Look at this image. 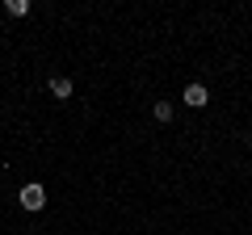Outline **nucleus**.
<instances>
[{
  "label": "nucleus",
  "instance_id": "obj_1",
  "mask_svg": "<svg viewBox=\"0 0 252 235\" xmlns=\"http://www.w3.org/2000/svg\"><path fill=\"white\" fill-rule=\"evenodd\" d=\"M21 206H26L30 214L42 210V206H46V189H42V185H26V189H21Z\"/></svg>",
  "mask_w": 252,
  "mask_h": 235
},
{
  "label": "nucleus",
  "instance_id": "obj_2",
  "mask_svg": "<svg viewBox=\"0 0 252 235\" xmlns=\"http://www.w3.org/2000/svg\"><path fill=\"white\" fill-rule=\"evenodd\" d=\"M181 101H185L189 109H202V105H206V88H202V84H189V88L181 92Z\"/></svg>",
  "mask_w": 252,
  "mask_h": 235
},
{
  "label": "nucleus",
  "instance_id": "obj_3",
  "mask_svg": "<svg viewBox=\"0 0 252 235\" xmlns=\"http://www.w3.org/2000/svg\"><path fill=\"white\" fill-rule=\"evenodd\" d=\"M51 92H55L59 101H67V97H72V80H63V76H55V80H51Z\"/></svg>",
  "mask_w": 252,
  "mask_h": 235
},
{
  "label": "nucleus",
  "instance_id": "obj_4",
  "mask_svg": "<svg viewBox=\"0 0 252 235\" xmlns=\"http://www.w3.org/2000/svg\"><path fill=\"white\" fill-rule=\"evenodd\" d=\"M4 9H9V17H26V13H30V0H9Z\"/></svg>",
  "mask_w": 252,
  "mask_h": 235
},
{
  "label": "nucleus",
  "instance_id": "obj_5",
  "mask_svg": "<svg viewBox=\"0 0 252 235\" xmlns=\"http://www.w3.org/2000/svg\"><path fill=\"white\" fill-rule=\"evenodd\" d=\"M152 114H156V122H168V118H172V105H168V101H156Z\"/></svg>",
  "mask_w": 252,
  "mask_h": 235
},
{
  "label": "nucleus",
  "instance_id": "obj_6",
  "mask_svg": "<svg viewBox=\"0 0 252 235\" xmlns=\"http://www.w3.org/2000/svg\"><path fill=\"white\" fill-rule=\"evenodd\" d=\"M248 143H252V135H248Z\"/></svg>",
  "mask_w": 252,
  "mask_h": 235
}]
</instances>
